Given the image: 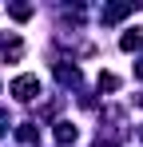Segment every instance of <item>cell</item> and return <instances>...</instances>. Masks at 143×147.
I'll return each instance as SVG.
<instances>
[{
	"mask_svg": "<svg viewBox=\"0 0 143 147\" xmlns=\"http://www.w3.org/2000/svg\"><path fill=\"white\" fill-rule=\"evenodd\" d=\"M12 96L20 99V103H32V99L40 96V80L36 76H16L12 80Z\"/></svg>",
	"mask_w": 143,
	"mask_h": 147,
	"instance_id": "obj_1",
	"label": "cell"
},
{
	"mask_svg": "<svg viewBox=\"0 0 143 147\" xmlns=\"http://www.w3.org/2000/svg\"><path fill=\"white\" fill-rule=\"evenodd\" d=\"M56 80H60L64 88H80V80H84V76H80L76 64H56Z\"/></svg>",
	"mask_w": 143,
	"mask_h": 147,
	"instance_id": "obj_2",
	"label": "cell"
},
{
	"mask_svg": "<svg viewBox=\"0 0 143 147\" xmlns=\"http://www.w3.org/2000/svg\"><path fill=\"white\" fill-rule=\"evenodd\" d=\"M135 12V4H107L103 8V24H119V20H127Z\"/></svg>",
	"mask_w": 143,
	"mask_h": 147,
	"instance_id": "obj_3",
	"label": "cell"
},
{
	"mask_svg": "<svg viewBox=\"0 0 143 147\" xmlns=\"http://www.w3.org/2000/svg\"><path fill=\"white\" fill-rule=\"evenodd\" d=\"M76 139H80V127H76V123H56V143L60 147L76 143Z\"/></svg>",
	"mask_w": 143,
	"mask_h": 147,
	"instance_id": "obj_4",
	"label": "cell"
},
{
	"mask_svg": "<svg viewBox=\"0 0 143 147\" xmlns=\"http://www.w3.org/2000/svg\"><path fill=\"white\" fill-rule=\"evenodd\" d=\"M16 139H20L24 147H36V143H40V131H36V123H20V127H16Z\"/></svg>",
	"mask_w": 143,
	"mask_h": 147,
	"instance_id": "obj_5",
	"label": "cell"
},
{
	"mask_svg": "<svg viewBox=\"0 0 143 147\" xmlns=\"http://www.w3.org/2000/svg\"><path fill=\"white\" fill-rule=\"evenodd\" d=\"M119 48H123V52H139V48H143V28H131V32H123Z\"/></svg>",
	"mask_w": 143,
	"mask_h": 147,
	"instance_id": "obj_6",
	"label": "cell"
},
{
	"mask_svg": "<svg viewBox=\"0 0 143 147\" xmlns=\"http://www.w3.org/2000/svg\"><path fill=\"white\" fill-rule=\"evenodd\" d=\"M32 12H36V8H32V4H12V8H8V16H12V20H32Z\"/></svg>",
	"mask_w": 143,
	"mask_h": 147,
	"instance_id": "obj_7",
	"label": "cell"
},
{
	"mask_svg": "<svg viewBox=\"0 0 143 147\" xmlns=\"http://www.w3.org/2000/svg\"><path fill=\"white\" fill-rule=\"evenodd\" d=\"M119 88V76L115 72H99V92H115Z\"/></svg>",
	"mask_w": 143,
	"mask_h": 147,
	"instance_id": "obj_8",
	"label": "cell"
},
{
	"mask_svg": "<svg viewBox=\"0 0 143 147\" xmlns=\"http://www.w3.org/2000/svg\"><path fill=\"white\" fill-rule=\"evenodd\" d=\"M4 127H8V115H4V111H0V135H4Z\"/></svg>",
	"mask_w": 143,
	"mask_h": 147,
	"instance_id": "obj_9",
	"label": "cell"
},
{
	"mask_svg": "<svg viewBox=\"0 0 143 147\" xmlns=\"http://www.w3.org/2000/svg\"><path fill=\"white\" fill-rule=\"evenodd\" d=\"M135 76H139V80H143V60H139V64H135Z\"/></svg>",
	"mask_w": 143,
	"mask_h": 147,
	"instance_id": "obj_10",
	"label": "cell"
},
{
	"mask_svg": "<svg viewBox=\"0 0 143 147\" xmlns=\"http://www.w3.org/2000/svg\"><path fill=\"white\" fill-rule=\"evenodd\" d=\"M139 135H143V127H139Z\"/></svg>",
	"mask_w": 143,
	"mask_h": 147,
	"instance_id": "obj_11",
	"label": "cell"
}]
</instances>
